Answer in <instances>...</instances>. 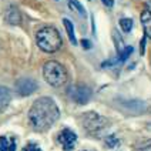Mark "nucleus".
I'll use <instances>...</instances> for the list:
<instances>
[{"instance_id": "obj_3", "label": "nucleus", "mask_w": 151, "mask_h": 151, "mask_svg": "<svg viewBox=\"0 0 151 151\" xmlns=\"http://www.w3.org/2000/svg\"><path fill=\"white\" fill-rule=\"evenodd\" d=\"M43 77L51 87H61L67 81V71L57 61H47L43 67Z\"/></svg>"}, {"instance_id": "obj_9", "label": "nucleus", "mask_w": 151, "mask_h": 151, "mask_svg": "<svg viewBox=\"0 0 151 151\" xmlns=\"http://www.w3.org/2000/svg\"><path fill=\"white\" fill-rule=\"evenodd\" d=\"M4 19H6V22L10 23V24H19V23H20V13H19V10H17L16 7L10 6V7L6 10V13H4Z\"/></svg>"}, {"instance_id": "obj_7", "label": "nucleus", "mask_w": 151, "mask_h": 151, "mask_svg": "<svg viewBox=\"0 0 151 151\" xmlns=\"http://www.w3.org/2000/svg\"><path fill=\"white\" fill-rule=\"evenodd\" d=\"M16 90L22 96H30L37 90V84L32 78H22L16 83Z\"/></svg>"}, {"instance_id": "obj_6", "label": "nucleus", "mask_w": 151, "mask_h": 151, "mask_svg": "<svg viewBox=\"0 0 151 151\" xmlns=\"http://www.w3.org/2000/svg\"><path fill=\"white\" fill-rule=\"evenodd\" d=\"M57 140H59V143L61 144V147H63L64 151H71L76 145L77 135H76L74 131H71V130H68V128H64L59 134Z\"/></svg>"}, {"instance_id": "obj_15", "label": "nucleus", "mask_w": 151, "mask_h": 151, "mask_svg": "<svg viewBox=\"0 0 151 151\" xmlns=\"http://www.w3.org/2000/svg\"><path fill=\"white\" fill-rule=\"evenodd\" d=\"M68 6H70V9L71 10H74V12H77L80 16L86 17V10H84V7L77 1V0H68Z\"/></svg>"}, {"instance_id": "obj_18", "label": "nucleus", "mask_w": 151, "mask_h": 151, "mask_svg": "<svg viewBox=\"0 0 151 151\" xmlns=\"http://www.w3.org/2000/svg\"><path fill=\"white\" fill-rule=\"evenodd\" d=\"M106 144H107V147H110V148L117 147V145H118L117 137H116V135H109V137L106 138Z\"/></svg>"}, {"instance_id": "obj_14", "label": "nucleus", "mask_w": 151, "mask_h": 151, "mask_svg": "<svg viewBox=\"0 0 151 151\" xmlns=\"http://www.w3.org/2000/svg\"><path fill=\"white\" fill-rule=\"evenodd\" d=\"M134 151H151V138L141 140L135 144Z\"/></svg>"}, {"instance_id": "obj_2", "label": "nucleus", "mask_w": 151, "mask_h": 151, "mask_svg": "<svg viewBox=\"0 0 151 151\" xmlns=\"http://www.w3.org/2000/svg\"><path fill=\"white\" fill-rule=\"evenodd\" d=\"M37 46L46 53H54L61 47V36L57 32V29L47 26L40 29L36 34Z\"/></svg>"}, {"instance_id": "obj_17", "label": "nucleus", "mask_w": 151, "mask_h": 151, "mask_svg": "<svg viewBox=\"0 0 151 151\" xmlns=\"http://www.w3.org/2000/svg\"><path fill=\"white\" fill-rule=\"evenodd\" d=\"M120 27L123 29V32H131V29H133V20L131 19H128V17H124V19H121L120 20Z\"/></svg>"}, {"instance_id": "obj_16", "label": "nucleus", "mask_w": 151, "mask_h": 151, "mask_svg": "<svg viewBox=\"0 0 151 151\" xmlns=\"http://www.w3.org/2000/svg\"><path fill=\"white\" fill-rule=\"evenodd\" d=\"M131 53H133V47H130V46H128V47H124L123 50L120 51V56H118V59L116 60L114 63H123L124 60L128 59V56H130Z\"/></svg>"}, {"instance_id": "obj_13", "label": "nucleus", "mask_w": 151, "mask_h": 151, "mask_svg": "<svg viewBox=\"0 0 151 151\" xmlns=\"http://www.w3.org/2000/svg\"><path fill=\"white\" fill-rule=\"evenodd\" d=\"M63 24H64V27H66V32H67V34H68L70 42L73 43V44H77L76 34H74V26H73V23H71L68 19H64V20H63Z\"/></svg>"}, {"instance_id": "obj_10", "label": "nucleus", "mask_w": 151, "mask_h": 151, "mask_svg": "<svg viewBox=\"0 0 151 151\" xmlns=\"http://www.w3.org/2000/svg\"><path fill=\"white\" fill-rule=\"evenodd\" d=\"M141 24L144 27V32H145V36L151 39V12L147 9L141 13Z\"/></svg>"}, {"instance_id": "obj_20", "label": "nucleus", "mask_w": 151, "mask_h": 151, "mask_svg": "<svg viewBox=\"0 0 151 151\" xmlns=\"http://www.w3.org/2000/svg\"><path fill=\"white\" fill-rule=\"evenodd\" d=\"M101 1H103L107 7H113V6H114V0H101Z\"/></svg>"}, {"instance_id": "obj_19", "label": "nucleus", "mask_w": 151, "mask_h": 151, "mask_svg": "<svg viewBox=\"0 0 151 151\" xmlns=\"http://www.w3.org/2000/svg\"><path fill=\"white\" fill-rule=\"evenodd\" d=\"M23 151H42V150H40L39 145H36V144H27L24 148H23Z\"/></svg>"}, {"instance_id": "obj_12", "label": "nucleus", "mask_w": 151, "mask_h": 151, "mask_svg": "<svg viewBox=\"0 0 151 151\" xmlns=\"http://www.w3.org/2000/svg\"><path fill=\"white\" fill-rule=\"evenodd\" d=\"M0 151H16V141L9 137H0Z\"/></svg>"}, {"instance_id": "obj_5", "label": "nucleus", "mask_w": 151, "mask_h": 151, "mask_svg": "<svg viewBox=\"0 0 151 151\" xmlns=\"http://www.w3.org/2000/svg\"><path fill=\"white\" fill-rule=\"evenodd\" d=\"M68 94L78 104H86L91 99V90L86 86H71L68 88Z\"/></svg>"}, {"instance_id": "obj_1", "label": "nucleus", "mask_w": 151, "mask_h": 151, "mask_svg": "<svg viewBox=\"0 0 151 151\" xmlns=\"http://www.w3.org/2000/svg\"><path fill=\"white\" fill-rule=\"evenodd\" d=\"M60 116V110L50 97H40L33 103L29 111V121L36 131L50 128Z\"/></svg>"}, {"instance_id": "obj_4", "label": "nucleus", "mask_w": 151, "mask_h": 151, "mask_svg": "<svg viewBox=\"0 0 151 151\" xmlns=\"http://www.w3.org/2000/svg\"><path fill=\"white\" fill-rule=\"evenodd\" d=\"M81 123H83L86 131H88L90 134H100L109 124V121L106 118L101 117L100 114H97L94 111H88V113L83 114Z\"/></svg>"}, {"instance_id": "obj_11", "label": "nucleus", "mask_w": 151, "mask_h": 151, "mask_svg": "<svg viewBox=\"0 0 151 151\" xmlns=\"http://www.w3.org/2000/svg\"><path fill=\"white\" fill-rule=\"evenodd\" d=\"M124 106L126 110H131L133 109V113H141L145 110V104L143 101H137V100H133V101H123L121 103Z\"/></svg>"}, {"instance_id": "obj_21", "label": "nucleus", "mask_w": 151, "mask_h": 151, "mask_svg": "<svg viewBox=\"0 0 151 151\" xmlns=\"http://www.w3.org/2000/svg\"><path fill=\"white\" fill-rule=\"evenodd\" d=\"M81 44L84 46V49H90V46H91V44L88 43V40H83V42H81Z\"/></svg>"}, {"instance_id": "obj_8", "label": "nucleus", "mask_w": 151, "mask_h": 151, "mask_svg": "<svg viewBox=\"0 0 151 151\" xmlns=\"http://www.w3.org/2000/svg\"><path fill=\"white\" fill-rule=\"evenodd\" d=\"M12 100V94H10V90L7 87H3L0 86V114L7 109L9 103Z\"/></svg>"}]
</instances>
